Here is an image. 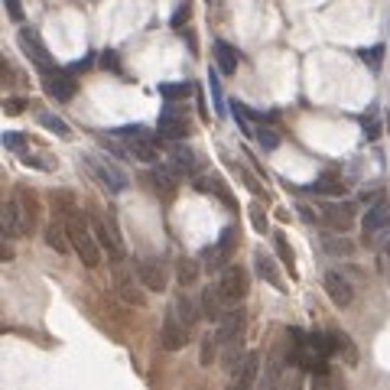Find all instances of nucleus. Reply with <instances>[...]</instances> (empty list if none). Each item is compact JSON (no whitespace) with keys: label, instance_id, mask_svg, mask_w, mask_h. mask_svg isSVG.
I'll return each instance as SVG.
<instances>
[{"label":"nucleus","instance_id":"nucleus-30","mask_svg":"<svg viewBox=\"0 0 390 390\" xmlns=\"http://www.w3.org/2000/svg\"><path fill=\"white\" fill-rule=\"evenodd\" d=\"M195 280H199V260L179 257V264H176V283L186 290V286H195Z\"/></svg>","mask_w":390,"mask_h":390},{"label":"nucleus","instance_id":"nucleus-38","mask_svg":"<svg viewBox=\"0 0 390 390\" xmlns=\"http://www.w3.org/2000/svg\"><path fill=\"white\" fill-rule=\"evenodd\" d=\"M209 91H211V101H215V111L224 114V95H222V82H218V75L211 72L209 75Z\"/></svg>","mask_w":390,"mask_h":390},{"label":"nucleus","instance_id":"nucleus-29","mask_svg":"<svg viewBox=\"0 0 390 390\" xmlns=\"http://www.w3.org/2000/svg\"><path fill=\"white\" fill-rule=\"evenodd\" d=\"M172 309L179 312V319H182V322H186L189 328L195 326V322H199V316H202V306H195V303H192L186 293H179L176 299H172Z\"/></svg>","mask_w":390,"mask_h":390},{"label":"nucleus","instance_id":"nucleus-3","mask_svg":"<svg viewBox=\"0 0 390 390\" xmlns=\"http://www.w3.org/2000/svg\"><path fill=\"white\" fill-rule=\"evenodd\" d=\"M117 137L124 140L130 153L143 163H157L159 159V147H157V137H153V130H147L143 124H127V127H117L114 130Z\"/></svg>","mask_w":390,"mask_h":390},{"label":"nucleus","instance_id":"nucleus-12","mask_svg":"<svg viewBox=\"0 0 390 390\" xmlns=\"http://www.w3.org/2000/svg\"><path fill=\"white\" fill-rule=\"evenodd\" d=\"M42 88H46V95L55 98V101H72V98H75V78H72V69H69V72H62V69L42 72Z\"/></svg>","mask_w":390,"mask_h":390},{"label":"nucleus","instance_id":"nucleus-35","mask_svg":"<svg viewBox=\"0 0 390 390\" xmlns=\"http://www.w3.org/2000/svg\"><path fill=\"white\" fill-rule=\"evenodd\" d=\"M254 137L260 140V147H264V150L280 147V134H276L274 127H267V124H257V134H254Z\"/></svg>","mask_w":390,"mask_h":390},{"label":"nucleus","instance_id":"nucleus-22","mask_svg":"<svg viewBox=\"0 0 390 390\" xmlns=\"http://www.w3.org/2000/svg\"><path fill=\"white\" fill-rule=\"evenodd\" d=\"M257 374H260V355L251 351V355H244V361L231 371V380L238 387H251L254 380H257Z\"/></svg>","mask_w":390,"mask_h":390},{"label":"nucleus","instance_id":"nucleus-8","mask_svg":"<svg viewBox=\"0 0 390 390\" xmlns=\"http://www.w3.org/2000/svg\"><path fill=\"white\" fill-rule=\"evenodd\" d=\"M234 244H238V228H224L218 244H211V247H205V251L199 254L202 264L209 267V270H222V267H228V260H231V254H234Z\"/></svg>","mask_w":390,"mask_h":390},{"label":"nucleus","instance_id":"nucleus-43","mask_svg":"<svg viewBox=\"0 0 390 390\" xmlns=\"http://www.w3.org/2000/svg\"><path fill=\"white\" fill-rule=\"evenodd\" d=\"M23 107H26V101H23V98H10V101H7V107H3V111H7V114H20Z\"/></svg>","mask_w":390,"mask_h":390},{"label":"nucleus","instance_id":"nucleus-5","mask_svg":"<svg viewBox=\"0 0 390 390\" xmlns=\"http://www.w3.org/2000/svg\"><path fill=\"white\" fill-rule=\"evenodd\" d=\"M355 215H358V209L351 202H322L316 211V218L322 224H328L332 231H348L355 224Z\"/></svg>","mask_w":390,"mask_h":390},{"label":"nucleus","instance_id":"nucleus-2","mask_svg":"<svg viewBox=\"0 0 390 390\" xmlns=\"http://www.w3.org/2000/svg\"><path fill=\"white\" fill-rule=\"evenodd\" d=\"M85 163H88V169H91V176L98 179V186H101V189H107L111 195H121V192L130 186L127 169L117 166L114 159L101 157V153H88V157H85Z\"/></svg>","mask_w":390,"mask_h":390},{"label":"nucleus","instance_id":"nucleus-14","mask_svg":"<svg viewBox=\"0 0 390 390\" xmlns=\"http://www.w3.org/2000/svg\"><path fill=\"white\" fill-rule=\"evenodd\" d=\"M322 286H326L328 299L335 303L338 309H345L355 303V286H351V280L345 274H338V270H328L326 280H322Z\"/></svg>","mask_w":390,"mask_h":390},{"label":"nucleus","instance_id":"nucleus-36","mask_svg":"<svg viewBox=\"0 0 390 390\" xmlns=\"http://www.w3.org/2000/svg\"><path fill=\"white\" fill-rule=\"evenodd\" d=\"M39 124L49 127V130H53V134H59V137H69V124H65L62 117L49 114V111H42V114H39Z\"/></svg>","mask_w":390,"mask_h":390},{"label":"nucleus","instance_id":"nucleus-15","mask_svg":"<svg viewBox=\"0 0 390 390\" xmlns=\"http://www.w3.org/2000/svg\"><path fill=\"white\" fill-rule=\"evenodd\" d=\"M218 290L224 293V299L231 306H238L244 296H247V274H244L241 267H224L222 280H218Z\"/></svg>","mask_w":390,"mask_h":390},{"label":"nucleus","instance_id":"nucleus-42","mask_svg":"<svg viewBox=\"0 0 390 390\" xmlns=\"http://www.w3.org/2000/svg\"><path fill=\"white\" fill-rule=\"evenodd\" d=\"M101 65H105V69H111V72H121V62H117V55L111 53V49L101 55Z\"/></svg>","mask_w":390,"mask_h":390},{"label":"nucleus","instance_id":"nucleus-7","mask_svg":"<svg viewBox=\"0 0 390 390\" xmlns=\"http://www.w3.org/2000/svg\"><path fill=\"white\" fill-rule=\"evenodd\" d=\"M17 42H20V49H23V55L30 59L39 72H53L55 69V59H53V53L46 49V42L39 39V33H33V30H20V36H17Z\"/></svg>","mask_w":390,"mask_h":390},{"label":"nucleus","instance_id":"nucleus-6","mask_svg":"<svg viewBox=\"0 0 390 390\" xmlns=\"http://www.w3.org/2000/svg\"><path fill=\"white\" fill-rule=\"evenodd\" d=\"M189 332H192V328L179 319V312L169 306L166 316H163V328H159V345H163L166 351H179V348H186Z\"/></svg>","mask_w":390,"mask_h":390},{"label":"nucleus","instance_id":"nucleus-4","mask_svg":"<svg viewBox=\"0 0 390 390\" xmlns=\"http://www.w3.org/2000/svg\"><path fill=\"white\" fill-rule=\"evenodd\" d=\"M91 228H95L98 244L105 247V254L111 260H127V247H124V238H121L114 215H91Z\"/></svg>","mask_w":390,"mask_h":390},{"label":"nucleus","instance_id":"nucleus-44","mask_svg":"<svg viewBox=\"0 0 390 390\" xmlns=\"http://www.w3.org/2000/svg\"><path fill=\"white\" fill-rule=\"evenodd\" d=\"M182 20H189V3H182L179 10L172 13V26H179V23H182Z\"/></svg>","mask_w":390,"mask_h":390},{"label":"nucleus","instance_id":"nucleus-33","mask_svg":"<svg viewBox=\"0 0 390 390\" xmlns=\"http://www.w3.org/2000/svg\"><path fill=\"white\" fill-rule=\"evenodd\" d=\"M189 95H192L189 82H163L159 85V98H163V101H186Z\"/></svg>","mask_w":390,"mask_h":390},{"label":"nucleus","instance_id":"nucleus-10","mask_svg":"<svg viewBox=\"0 0 390 390\" xmlns=\"http://www.w3.org/2000/svg\"><path fill=\"white\" fill-rule=\"evenodd\" d=\"M140 276L134 280V270H127L124 260H114V290L121 293L127 306H143V290H140Z\"/></svg>","mask_w":390,"mask_h":390},{"label":"nucleus","instance_id":"nucleus-34","mask_svg":"<svg viewBox=\"0 0 390 390\" xmlns=\"http://www.w3.org/2000/svg\"><path fill=\"white\" fill-rule=\"evenodd\" d=\"M274 247H276V257H280V264L290 267V274L296 276V267H293V247H290V241H286L283 231H274Z\"/></svg>","mask_w":390,"mask_h":390},{"label":"nucleus","instance_id":"nucleus-37","mask_svg":"<svg viewBox=\"0 0 390 390\" xmlns=\"http://www.w3.org/2000/svg\"><path fill=\"white\" fill-rule=\"evenodd\" d=\"M251 224H254V231L257 234H267V228H270V222H267V211H264V205H260V202H254L251 209Z\"/></svg>","mask_w":390,"mask_h":390},{"label":"nucleus","instance_id":"nucleus-26","mask_svg":"<svg viewBox=\"0 0 390 390\" xmlns=\"http://www.w3.org/2000/svg\"><path fill=\"white\" fill-rule=\"evenodd\" d=\"M361 130L368 140H378L384 134V121H380V105H368V111L361 114Z\"/></svg>","mask_w":390,"mask_h":390},{"label":"nucleus","instance_id":"nucleus-25","mask_svg":"<svg viewBox=\"0 0 390 390\" xmlns=\"http://www.w3.org/2000/svg\"><path fill=\"white\" fill-rule=\"evenodd\" d=\"M312 192L316 195H345V179L338 172H322L316 182H312Z\"/></svg>","mask_w":390,"mask_h":390},{"label":"nucleus","instance_id":"nucleus-16","mask_svg":"<svg viewBox=\"0 0 390 390\" xmlns=\"http://www.w3.org/2000/svg\"><path fill=\"white\" fill-rule=\"evenodd\" d=\"M390 228V199H378L374 205H368V215L361 222V231H364V241H371L378 231Z\"/></svg>","mask_w":390,"mask_h":390},{"label":"nucleus","instance_id":"nucleus-19","mask_svg":"<svg viewBox=\"0 0 390 390\" xmlns=\"http://www.w3.org/2000/svg\"><path fill=\"white\" fill-rule=\"evenodd\" d=\"M254 270H257V276L260 280H267L270 286H276L280 293H286V286H283V276H280V270H276V260L270 257V254H264L260 247L254 251Z\"/></svg>","mask_w":390,"mask_h":390},{"label":"nucleus","instance_id":"nucleus-41","mask_svg":"<svg viewBox=\"0 0 390 390\" xmlns=\"http://www.w3.org/2000/svg\"><path fill=\"white\" fill-rule=\"evenodd\" d=\"M3 7H7V13H10L13 23L23 20V3H20V0H3Z\"/></svg>","mask_w":390,"mask_h":390},{"label":"nucleus","instance_id":"nucleus-27","mask_svg":"<svg viewBox=\"0 0 390 390\" xmlns=\"http://www.w3.org/2000/svg\"><path fill=\"white\" fill-rule=\"evenodd\" d=\"M46 244H49L53 251H59V254H65L69 247H72L69 231H65V222H49L46 224Z\"/></svg>","mask_w":390,"mask_h":390},{"label":"nucleus","instance_id":"nucleus-9","mask_svg":"<svg viewBox=\"0 0 390 390\" xmlns=\"http://www.w3.org/2000/svg\"><path fill=\"white\" fill-rule=\"evenodd\" d=\"M157 130H159V137L163 140H186V134H189V121H186V114L176 107V101H166V107L159 111Z\"/></svg>","mask_w":390,"mask_h":390},{"label":"nucleus","instance_id":"nucleus-32","mask_svg":"<svg viewBox=\"0 0 390 390\" xmlns=\"http://www.w3.org/2000/svg\"><path fill=\"white\" fill-rule=\"evenodd\" d=\"M322 247H326L328 254H335V257H351L355 254V244L345 238V234H322Z\"/></svg>","mask_w":390,"mask_h":390},{"label":"nucleus","instance_id":"nucleus-11","mask_svg":"<svg viewBox=\"0 0 390 390\" xmlns=\"http://www.w3.org/2000/svg\"><path fill=\"white\" fill-rule=\"evenodd\" d=\"M33 228V211L30 209H23L20 199H13L3 205V234L7 238H23V234H30Z\"/></svg>","mask_w":390,"mask_h":390},{"label":"nucleus","instance_id":"nucleus-45","mask_svg":"<svg viewBox=\"0 0 390 390\" xmlns=\"http://www.w3.org/2000/svg\"><path fill=\"white\" fill-rule=\"evenodd\" d=\"M209 3H211V0H209Z\"/></svg>","mask_w":390,"mask_h":390},{"label":"nucleus","instance_id":"nucleus-24","mask_svg":"<svg viewBox=\"0 0 390 390\" xmlns=\"http://www.w3.org/2000/svg\"><path fill=\"white\" fill-rule=\"evenodd\" d=\"M215 62H218L222 75H234L238 72V49L228 46L224 39H215Z\"/></svg>","mask_w":390,"mask_h":390},{"label":"nucleus","instance_id":"nucleus-31","mask_svg":"<svg viewBox=\"0 0 390 390\" xmlns=\"http://www.w3.org/2000/svg\"><path fill=\"white\" fill-rule=\"evenodd\" d=\"M231 117L238 121V130H241L244 137H254L257 134V124H254V114L247 111V107L241 105V101H231Z\"/></svg>","mask_w":390,"mask_h":390},{"label":"nucleus","instance_id":"nucleus-40","mask_svg":"<svg viewBox=\"0 0 390 390\" xmlns=\"http://www.w3.org/2000/svg\"><path fill=\"white\" fill-rule=\"evenodd\" d=\"M3 147L23 153V147H26V137H23V134H3Z\"/></svg>","mask_w":390,"mask_h":390},{"label":"nucleus","instance_id":"nucleus-23","mask_svg":"<svg viewBox=\"0 0 390 390\" xmlns=\"http://www.w3.org/2000/svg\"><path fill=\"white\" fill-rule=\"evenodd\" d=\"M169 163L179 169L182 176H195V172H199V157H195V150L182 147V143H176V147L169 150Z\"/></svg>","mask_w":390,"mask_h":390},{"label":"nucleus","instance_id":"nucleus-13","mask_svg":"<svg viewBox=\"0 0 390 390\" xmlns=\"http://www.w3.org/2000/svg\"><path fill=\"white\" fill-rule=\"evenodd\" d=\"M137 276L140 283H143V290H150V293H163L166 290V267H163V260H157V257H143V260H137Z\"/></svg>","mask_w":390,"mask_h":390},{"label":"nucleus","instance_id":"nucleus-28","mask_svg":"<svg viewBox=\"0 0 390 390\" xmlns=\"http://www.w3.org/2000/svg\"><path fill=\"white\" fill-rule=\"evenodd\" d=\"M218 348H222L218 328H215V332H205V335H202V345H199V364H202V368H211V361H215Z\"/></svg>","mask_w":390,"mask_h":390},{"label":"nucleus","instance_id":"nucleus-18","mask_svg":"<svg viewBox=\"0 0 390 390\" xmlns=\"http://www.w3.org/2000/svg\"><path fill=\"white\" fill-rule=\"evenodd\" d=\"M179 179H182V172L172 163L169 166H153L150 169V186L159 192V195H172V192L179 189Z\"/></svg>","mask_w":390,"mask_h":390},{"label":"nucleus","instance_id":"nucleus-39","mask_svg":"<svg viewBox=\"0 0 390 390\" xmlns=\"http://www.w3.org/2000/svg\"><path fill=\"white\" fill-rule=\"evenodd\" d=\"M361 62H368L371 69H380V62H384V46H371V49H361Z\"/></svg>","mask_w":390,"mask_h":390},{"label":"nucleus","instance_id":"nucleus-20","mask_svg":"<svg viewBox=\"0 0 390 390\" xmlns=\"http://www.w3.org/2000/svg\"><path fill=\"white\" fill-rule=\"evenodd\" d=\"M244 335V312L241 309H228L224 312V319L218 322V338H222V345H228V342H234V338Z\"/></svg>","mask_w":390,"mask_h":390},{"label":"nucleus","instance_id":"nucleus-21","mask_svg":"<svg viewBox=\"0 0 390 390\" xmlns=\"http://www.w3.org/2000/svg\"><path fill=\"white\" fill-rule=\"evenodd\" d=\"M199 192H209V195H218V199L228 205V209H238L234 205V195L228 192V186L222 182V176H195V182H192Z\"/></svg>","mask_w":390,"mask_h":390},{"label":"nucleus","instance_id":"nucleus-17","mask_svg":"<svg viewBox=\"0 0 390 390\" xmlns=\"http://www.w3.org/2000/svg\"><path fill=\"white\" fill-rule=\"evenodd\" d=\"M199 306H202V316L218 326V322L224 319V312L231 309V303L224 299V293L218 290V286H205V290H202V303H199Z\"/></svg>","mask_w":390,"mask_h":390},{"label":"nucleus","instance_id":"nucleus-1","mask_svg":"<svg viewBox=\"0 0 390 390\" xmlns=\"http://www.w3.org/2000/svg\"><path fill=\"white\" fill-rule=\"evenodd\" d=\"M65 231H69V241H72V251L82 257L85 267H91L95 270L98 264H101V244H98V234L95 228H91V218H85L82 211H75L72 205L65 209Z\"/></svg>","mask_w":390,"mask_h":390}]
</instances>
